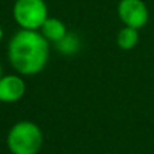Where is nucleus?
<instances>
[{
  "mask_svg": "<svg viewBox=\"0 0 154 154\" xmlns=\"http://www.w3.org/2000/svg\"><path fill=\"white\" fill-rule=\"evenodd\" d=\"M44 142L39 125L32 121L15 122L6 137L8 148L12 154H38Z\"/></svg>",
  "mask_w": 154,
  "mask_h": 154,
  "instance_id": "2",
  "label": "nucleus"
},
{
  "mask_svg": "<svg viewBox=\"0 0 154 154\" xmlns=\"http://www.w3.org/2000/svg\"><path fill=\"white\" fill-rule=\"evenodd\" d=\"M118 17L124 26L142 29L148 23L149 12L143 0H121L118 3Z\"/></svg>",
  "mask_w": 154,
  "mask_h": 154,
  "instance_id": "4",
  "label": "nucleus"
},
{
  "mask_svg": "<svg viewBox=\"0 0 154 154\" xmlns=\"http://www.w3.org/2000/svg\"><path fill=\"white\" fill-rule=\"evenodd\" d=\"M8 57L18 74L35 75L48 62L50 42L39 30L20 29L8 44Z\"/></svg>",
  "mask_w": 154,
  "mask_h": 154,
  "instance_id": "1",
  "label": "nucleus"
},
{
  "mask_svg": "<svg viewBox=\"0 0 154 154\" xmlns=\"http://www.w3.org/2000/svg\"><path fill=\"white\" fill-rule=\"evenodd\" d=\"M12 17L20 29L39 30L48 18V8L45 0H15Z\"/></svg>",
  "mask_w": 154,
  "mask_h": 154,
  "instance_id": "3",
  "label": "nucleus"
},
{
  "mask_svg": "<svg viewBox=\"0 0 154 154\" xmlns=\"http://www.w3.org/2000/svg\"><path fill=\"white\" fill-rule=\"evenodd\" d=\"M39 32L44 35V38L48 42H54L56 44L57 41H60L68 33V29H66V26H65V23L62 20H59L56 17H48L44 21V24L41 26Z\"/></svg>",
  "mask_w": 154,
  "mask_h": 154,
  "instance_id": "6",
  "label": "nucleus"
},
{
  "mask_svg": "<svg viewBox=\"0 0 154 154\" xmlns=\"http://www.w3.org/2000/svg\"><path fill=\"white\" fill-rule=\"evenodd\" d=\"M26 94V83L21 74L0 77V103H17Z\"/></svg>",
  "mask_w": 154,
  "mask_h": 154,
  "instance_id": "5",
  "label": "nucleus"
},
{
  "mask_svg": "<svg viewBox=\"0 0 154 154\" xmlns=\"http://www.w3.org/2000/svg\"><path fill=\"white\" fill-rule=\"evenodd\" d=\"M56 50L65 56H72L80 50V39L75 33L68 32L60 41L56 42Z\"/></svg>",
  "mask_w": 154,
  "mask_h": 154,
  "instance_id": "8",
  "label": "nucleus"
},
{
  "mask_svg": "<svg viewBox=\"0 0 154 154\" xmlns=\"http://www.w3.org/2000/svg\"><path fill=\"white\" fill-rule=\"evenodd\" d=\"M0 77H2V63H0Z\"/></svg>",
  "mask_w": 154,
  "mask_h": 154,
  "instance_id": "9",
  "label": "nucleus"
},
{
  "mask_svg": "<svg viewBox=\"0 0 154 154\" xmlns=\"http://www.w3.org/2000/svg\"><path fill=\"white\" fill-rule=\"evenodd\" d=\"M116 44L121 50H133L139 44V29L124 26L116 35Z\"/></svg>",
  "mask_w": 154,
  "mask_h": 154,
  "instance_id": "7",
  "label": "nucleus"
}]
</instances>
